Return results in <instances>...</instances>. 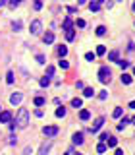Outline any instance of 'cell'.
<instances>
[{"label":"cell","instance_id":"cell-14","mask_svg":"<svg viewBox=\"0 0 135 155\" xmlns=\"http://www.w3.org/2000/svg\"><path fill=\"white\" fill-rule=\"evenodd\" d=\"M66 54H68V47H66V45L58 47V56H60V58H64Z\"/></svg>","mask_w":135,"mask_h":155},{"label":"cell","instance_id":"cell-17","mask_svg":"<svg viewBox=\"0 0 135 155\" xmlns=\"http://www.w3.org/2000/svg\"><path fill=\"white\" fill-rule=\"evenodd\" d=\"M89 116H91V112L87 109H83L81 112H79V118H81V120H89Z\"/></svg>","mask_w":135,"mask_h":155},{"label":"cell","instance_id":"cell-22","mask_svg":"<svg viewBox=\"0 0 135 155\" xmlns=\"http://www.w3.org/2000/svg\"><path fill=\"white\" fill-rule=\"evenodd\" d=\"M62 27H64V31H70V29H71V19L66 18V19H64V25H62Z\"/></svg>","mask_w":135,"mask_h":155},{"label":"cell","instance_id":"cell-38","mask_svg":"<svg viewBox=\"0 0 135 155\" xmlns=\"http://www.w3.org/2000/svg\"><path fill=\"white\" fill-rule=\"evenodd\" d=\"M106 140H108V132H102L100 134V142H106Z\"/></svg>","mask_w":135,"mask_h":155},{"label":"cell","instance_id":"cell-35","mask_svg":"<svg viewBox=\"0 0 135 155\" xmlns=\"http://www.w3.org/2000/svg\"><path fill=\"white\" fill-rule=\"evenodd\" d=\"M45 60H46V58L43 56V54H37V62H39V64H46Z\"/></svg>","mask_w":135,"mask_h":155},{"label":"cell","instance_id":"cell-41","mask_svg":"<svg viewBox=\"0 0 135 155\" xmlns=\"http://www.w3.org/2000/svg\"><path fill=\"white\" fill-rule=\"evenodd\" d=\"M106 97H108V93H106V91H100V93H98V99H102V101L106 99Z\"/></svg>","mask_w":135,"mask_h":155},{"label":"cell","instance_id":"cell-36","mask_svg":"<svg viewBox=\"0 0 135 155\" xmlns=\"http://www.w3.org/2000/svg\"><path fill=\"white\" fill-rule=\"evenodd\" d=\"M46 76H48V78L54 76V66H48V68H46Z\"/></svg>","mask_w":135,"mask_h":155},{"label":"cell","instance_id":"cell-23","mask_svg":"<svg viewBox=\"0 0 135 155\" xmlns=\"http://www.w3.org/2000/svg\"><path fill=\"white\" fill-rule=\"evenodd\" d=\"M58 66H60L62 70H68V68H70V62H68V60H64V58H62V60L58 62Z\"/></svg>","mask_w":135,"mask_h":155},{"label":"cell","instance_id":"cell-27","mask_svg":"<svg viewBox=\"0 0 135 155\" xmlns=\"http://www.w3.org/2000/svg\"><path fill=\"white\" fill-rule=\"evenodd\" d=\"M96 151H98V153H104V151H106V142L98 143V145H96Z\"/></svg>","mask_w":135,"mask_h":155},{"label":"cell","instance_id":"cell-45","mask_svg":"<svg viewBox=\"0 0 135 155\" xmlns=\"http://www.w3.org/2000/svg\"><path fill=\"white\" fill-rule=\"evenodd\" d=\"M6 4H8L6 0H0V8H2V6H6Z\"/></svg>","mask_w":135,"mask_h":155},{"label":"cell","instance_id":"cell-48","mask_svg":"<svg viewBox=\"0 0 135 155\" xmlns=\"http://www.w3.org/2000/svg\"><path fill=\"white\" fill-rule=\"evenodd\" d=\"M131 122H133V124H135V116H133V118H131Z\"/></svg>","mask_w":135,"mask_h":155},{"label":"cell","instance_id":"cell-47","mask_svg":"<svg viewBox=\"0 0 135 155\" xmlns=\"http://www.w3.org/2000/svg\"><path fill=\"white\" fill-rule=\"evenodd\" d=\"M95 2H98V4H102V2H104V0H95Z\"/></svg>","mask_w":135,"mask_h":155},{"label":"cell","instance_id":"cell-1","mask_svg":"<svg viewBox=\"0 0 135 155\" xmlns=\"http://www.w3.org/2000/svg\"><path fill=\"white\" fill-rule=\"evenodd\" d=\"M16 124H18V128H25L29 124V112H27V109H19L18 116H16Z\"/></svg>","mask_w":135,"mask_h":155},{"label":"cell","instance_id":"cell-54","mask_svg":"<svg viewBox=\"0 0 135 155\" xmlns=\"http://www.w3.org/2000/svg\"><path fill=\"white\" fill-rule=\"evenodd\" d=\"M66 155H70V153H66Z\"/></svg>","mask_w":135,"mask_h":155},{"label":"cell","instance_id":"cell-26","mask_svg":"<svg viewBox=\"0 0 135 155\" xmlns=\"http://www.w3.org/2000/svg\"><path fill=\"white\" fill-rule=\"evenodd\" d=\"M46 85H50V78H48V76L41 78V87H46Z\"/></svg>","mask_w":135,"mask_h":155},{"label":"cell","instance_id":"cell-31","mask_svg":"<svg viewBox=\"0 0 135 155\" xmlns=\"http://www.w3.org/2000/svg\"><path fill=\"white\" fill-rule=\"evenodd\" d=\"M35 105L37 107H43L45 105V97H35Z\"/></svg>","mask_w":135,"mask_h":155},{"label":"cell","instance_id":"cell-28","mask_svg":"<svg viewBox=\"0 0 135 155\" xmlns=\"http://www.w3.org/2000/svg\"><path fill=\"white\" fill-rule=\"evenodd\" d=\"M56 116H58V118L66 116V109H64V107H58V109H56Z\"/></svg>","mask_w":135,"mask_h":155},{"label":"cell","instance_id":"cell-50","mask_svg":"<svg viewBox=\"0 0 135 155\" xmlns=\"http://www.w3.org/2000/svg\"><path fill=\"white\" fill-rule=\"evenodd\" d=\"M18 2H19V4H21V2H23V0H18Z\"/></svg>","mask_w":135,"mask_h":155},{"label":"cell","instance_id":"cell-51","mask_svg":"<svg viewBox=\"0 0 135 155\" xmlns=\"http://www.w3.org/2000/svg\"><path fill=\"white\" fill-rule=\"evenodd\" d=\"M133 76H135V68H133Z\"/></svg>","mask_w":135,"mask_h":155},{"label":"cell","instance_id":"cell-30","mask_svg":"<svg viewBox=\"0 0 135 155\" xmlns=\"http://www.w3.org/2000/svg\"><path fill=\"white\" fill-rule=\"evenodd\" d=\"M118 66H120L122 70H126V68H129V62L128 60H118Z\"/></svg>","mask_w":135,"mask_h":155},{"label":"cell","instance_id":"cell-13","mask_svg":"<svg viewBox=\"0 0 135 155\" xmlns=\"http://www.w3.org/2000/svg\"><path fill=\"white\" fill-rule=\"evenodd\" d=\"M89 10H91V12H98V10H100V4L93 0V2H89Z\"/></svg>","mask_w":135,"mask_h":155},{"label":"cell","instance_id":"cell-4","mask_svg":"<svg viewBox=\"0 0 135 155\" xmlns=\"http://www.w3.org/2000/svg\"><path fill=\"white\" fill-rule=\"evenodd\" d=\"M58 132H60V128H58V126H45V128H43V134H45V136H48V138L56 136Z\"/></svg>","mask_w":135,"mask_h":155},{"label":"cell","instance_id":"cell-43","mask_svg":"<svg viewBox=\"0 0 135 155\" xmlns=\"http://www.w3.org/2000/svg\"><path fill=\"white\" fill-rule=\"evenodd\" d=\"M75 87H77V89H83L85 85H83V82H77V84H75Z\"/></svg>","mask_w":135,"mask_h":155},{"label":"cell","instance_id":"cell-3","mask_svg":"<svg viewBox=\"0 0 135 155\" xmlns=\"http://www.w3.org/2000/svg\"><path fill=\"white\" fill-rule=\"evenodd\" d=\"M41 29H43V23H41V19H35V21H31V27H29V31H31L33 35H39V33H41Z\"/></svg>","mask_w":135,"mask_h":155},{"label":"cell","instance_id":"cell-25","mask_svg":"<svg viewBox=\"0 0 135 155\" xmlns=\"http://www.w3.org/2000/svg\"><path fill=\"white\" fill-rule=\"evenodd\" d=\"M104 52H106V47H104V45H98V47H96V56H102Z\"/></svg>","mask_w":135,"mask_h":155},{"label":"cell","instance_id":"cell-21","mask_svg":"<svg viewBox=\"0 0 135 155\" xmlns=\"http://www.w3.org/2000/svg\"><path fill=\"white\" fill-rule=\"evenodd\" d=\"M83 95H85V97H93V95H95L93 87H83Z\"/></svg>","mask_w":135,"mask_h":155},{"label":"cell","instance_id":"cell-9","mask_svg":"<svg viewBox=\"0 0 135 155\" xmlns=\"http://www.w3.org/2000/svg\"><path fill=\"white\" fill-rule=\"evenodd\" d=\"M21 101H23V95H21V93H14V95L10 97V103L12 105H19Z\"/></svg>","mask_w":135,"mask_h":155},{"label":"cell","instance_id":"cell-37","mask_svg":"<svg viewBox=\"0 0 135 155\" xmlns=\"http://www.w3.org/2000/svg\"><path fill=\"white\" fill-rule=\"evenodd\" d=\"M8 4H10V8H14V10H16V8L19 6V2H18V0H10Z\"/></svg>","mask_w":135,"mask_h":155},{"label":"cell","instance_id":"cell-44","mask_svg":"<svg viewBox=\"0 0 135 155\" xmlns=\"http://www.w3.org/2000/svg\"><path fill=\"white\" fill-rule=\"evenodd\" d=\"M114 155H123V151H122V149H116V153Z\"/></svg>","mask_w":135,"mask_h":155},{"label":"cell","instance_id":"cell-42","mask_svg":"<svg viewBox=\"0 0 135 155\" xmlns=\"http://www.w3.org/2000/svg\"><path fill=\"white\" fill-rule=\"evenodd\" d=\"M29 153H31V145H27V147L23 149V155H29Z\"/></svg>","mask_w":135,"mask_h":155},{"label":"cell","instance_id":"cell-52","mask_svg":"<svg viewBox=\"0 0 135 155\" xmlns=\"http://www.w3.org/2000/svg\"><path fill=\"white\" fill-rule=\"evenodd\" d=\"M0 112H2V107H0Z\"/></svg>","mask_w":135,"mask_h":155},{"label":"cell","instance_id":"cell-19","mask_svg":"<svg viewBox=\"0 0 135 155\" xmlns=\"http://www.w3.org/2000/svg\"><path fill=\"white\" fill-rule=\"evenodd\" d=\"M122 84L123 85H129V84H131V76H129V74H122Z\"/></svg>","mask_w":135,"mask_h":155},{"label":"cell","instance_id":"cell-32","mask_svg":"<svg viewBox=\"0 0 135 155\" xmlns=\"http://www.w3.org/2000/svg\"><path fill=\"white\" fill-rule=\"evenodd\" d=\"M33 8L35 10H41L43 8V0H33Z\"/></svg>","mask_w":135,"mask_h":155},{"label":"cell","instance_id":"cell-11","mask_svg":"<svg viewBox=\"0 0 135 155\" xmlns=\"http://www.w3.org/2000/svg\"><path fill=\"white\" fill-rule=\"evenodd\" d=\"M129 122H131V118H128V116H123L122 120H120V124H118V130H123V128H126V126H128Z\"/></svg>","mask_w":135,"mask_h":155},{"label":"cell","instance_id":"cell-18","mask_svg":"<svg viewBox=\"0 0 135 155\" xmlns=\"http://www.w3.org/2000/svg\"><path fill=\"white\" fill-rule=\"evenodd\" d=\"M122 115H123V109H122V107H116L114 112H112V116H114V118H120Z\"/></svg>","mask_w":135,"mask_h":155},{"label":"cell","instance_id":"cell-24","mask_svg":"<svg viewBox=\"0 0 135 155\" xmlns=\"http://www.w3.org/2000/svg\"><path fill=\"white\" fill-rule=\"evenodd\" d=\"M96 35H98V37L106 35V27H104V25H98V27H96Z\"/></svg>","mask_w":135,"mask_h":155},{"label":"cell","instance_id":"cell-8","mask_svg":"<svg viewBox=\"0 0 135 155\" xmlns=\"http://www.w3.org/2000/svg\"><path fill=\"white\" fill-rule=\"evenodd\" d=\"M71 140H73V143H75V145H81V143L85 142V140H83V132H75Z\"/></svg>","mask_w":135,"mask_h":155},{"label":"cell","instance_id":"cell-5","mask_svg":"<svg viewBox=\"0 0 135 155\" xmlns=\"http://www.w3.org/2000/svg\"><path fill=\"white\" fill-rule=\"evenodd\" d=\"M50 147H52V140H46V142L41 145V149H39V155H46L50 151Z\"/></svg>","mask_w":135,"mask_h":155},{"label":"cell","instance_id":"cell-46","mask_svg":"<svg viewBox=\"0 0 135 155\" xmlns=\"http://www.w3.org/2000/svg\"><path fill=\"white\" fill-rule=\"evenodd\" d=\"M129 109H135V101H131V103H129Z\"/></svg>","mask_w":135,"mask_h":155},{"label":"cell","instance_id":"cell-6","mask_svg":"<svg viewBox=\"0 0 135 155\" xmlns=\"http://www.w3.org/2000/svg\"><path fill=\"white\" fill-rule=\"evenodd\" d=\"M102 124H104V118H102V116H100V118H96V120H95V124L91 126V132H93V134H96L98 130L102 128Z\"/></svg>","mask_w":135,"mask_h":155},{"label":"cell","instance_id":"cell-40","mask_svg":"<svg viewBox=\"0 0 135 155\" xmlns=\"http://www.w3.org/2000/svg\"><path fill=\"white\" fill-rule=\"evenodd\" d=\"M75 25H77V27H85V19H77Z\"/></svg>","mask_w":135,"mask_h":155},{"label":"cell","instance_id":"cell-20","mask_svg":"<svg viewBox=\"0 0 135 155\" xmlns=\"http://www.w3.org/2000/svg\"><path fill=\"white\" fill-rule=\"evenodd\" d=\"M21 27H23V23H21L19 19H18V21H14V23H12V29H14V31H21Z\"/></svg>","mask_w":135,"mask_h":155},{"label":"cell","instance_id":"cell-12","mask_svg":"<svg viewBox=\"0 0 135 155\" xmlns=\"http://www.w3.org/2000/svg\"><path fill=\"white\" fill-rule=\"evenodd\" d=\"M43 41H45L46 45H50V43H54V33H52V31H48V33L45 35V37H43Z\"/></svg>","mask_w":135,"mask_h":155},{"label":"cell","instance_id":"cell-53","mask_svg":"<svg viewBox=\"0 0 135 155\" xmlns=\"http://www.w3.org/2000/svg\"><path fill=\"white\" fill-rule=\"evenodd\" d=\"M77 155H83V153H77Z\"/></svg>","mask_w":135,"mask_h":155},{"label":"cell","instance_id":"cell-49","mask_svg":"<svg viewBox=\"0 0 135 155\" xmlns=\"http://www.w3.org/2000/svg\"><path fill=\"white\" fill-rule=\"evenodd\" d=\"M133 12H135V2H133Z\"/></svg>","mask_w":135,"mask_h":155},{"label":"cell","instance_id":"cell-34","mask_svg":"<svg viewBox=\"0 0 135 155\" xmlns=\"http://www.w3.org/2000/svg\"><path fill=\"white\" fill-rule=\"evenodd\" d=\"M6 82L8 84H14V72H8L6 74Z\"/></svg>","mask_w":135,"mask_h":155},{"label":"cell","instance_id":"cell-15","mask_svg":"<svg viewBox=\"0 0 135 155\" xmlns=\"http://www.w3.org/2000/svg\"><path fill=\"white\" fill-rule=\"evenodd\" d=\"M106 143H108V147H116V145H118V140H116L114 136H108V140H106Z\"/></svg>","mask_w":135,"mask_h":155},{"label":"cell","instance_id":"cell-2","mask_svg":"<svg viewBox=\"0 0 135 155\" xmlns=\"http://www.w3.org/2000/svg\"><path fill=\"white\" fill-rule=\"evenodd\" d=\"M110 78H112V72H110L108 66H102L100 70H98V80H100V84H108Z\"/></svg>","mask_w":135,"mask_h":155},{"label":"cell","instance_id":"cell-33","mask_svg":"<svg viewBox=\"0 0 135 155\" xmlns=\"http://www.w3.org/2000/svg\"><path fill=\"white\" fill-rule=\"evenodd\" d=\"M66 37H68V41H73V39H75V31H73V29H70V31L66 33Z\"/></svg>","mask_w":135,"mask_h":155},{"label":"cell","instance_id":"cell-16","mask_svg":"<svg viewBox=\"0 0 135 155\" xmlns=\"http://www.w3.org/2000/svg\"><path fill=\"white\" fill-rule=\"evenodd\" d=\"M81 105H83V101H81L79 97H75V99H71V107H75V109H81Z\"/></svg>","mask_w":135,"mask_h":155},{"label":"cell","instance_id":"cell-29","mask_svg":"<svg viewBox=\"0 0 135 155\" xmlns=\"http://www.w3.org/2000/svg\"><path fill=\"white\" fill-rule=\"evenodd\" d=\"M95 58H96V52H87L85 54V60H89V62H93Z\"/></svg>","mask_w":135,"mask_h":155},{"label":"cell","instance_id":"cell-10","mask_svg":"<svg viewBox=\"0 0 135 155\" xmlns=\"http://www.w3.org/2000/svg\"><path fill=\"white\" fill-rule=\"evenodd\" d=\"M118 58H120V52L118 51H110L108 52V60L110 62H118Z\"/></svg>","mask_w":135,"mask_h":155},{"label":"cell","instance_id":"cell-39","mask_svg":"<svg viewBox=\"0 0 135 155\" xmlns=\"http://www.w3.org/2000/svg\"><path fill=\"white\" fill-rule=\"evenodd\" d=\"M18 143V138L16 136H10V145H16Z\"/></svg>","mask_w":135,"mask_h":155},{"label":"cell","instance_id":"cell-7","mask_svg":"<svg viewBox=\"0 0 135 155\" xmlns=\"http://www.w3.org/2000/svg\"><path fill=\"white\" fill-rule=\"evenodd\" d=\"M0 122L2 124L12 122V112H10V110H2V112H0Z\"/></svg>","mask_w":135,"mask_h":155}]
</instances>
